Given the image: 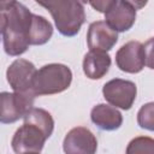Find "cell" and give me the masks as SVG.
<instances>
[{
  "mask_svg": "<svg viewBox=\"0 0 154 154\" xmlns=\"http://www.w3.org/2000/svg\"><path fill=\"white\" fill-rule=\"evenodd\" d=\"M24 123L12 137L11 147L14 153H41L46 140L54 130V119L43 108L32 107L23 118Z\"/></svg>",
  "mask_w": 154,
  "mask_h": 154,
  "instance_id": "cell-1",
  "label": "cell"
},
{
  "mask_svg": "<svg viewBox=\"0 0 154 154\" xmlns=\"http://www.w3.org/2000/svg\"><path fill=\"white\" fill-rule=\"evenodd\" d=\"M32 14L34 13L20 2L0 10L2 46L7 55L19 57L28 51L30 46L29 32Z\"/></svg>",
  "mask_w": 154,
  "mask_h": 154,
  "instance_id": "cell-2",
  "label": "cell"
},
{
  "mask_svg": "<svg viewBox=\"0 0 154 154\" xmlns=\"http://www.w3.org/2000/svg\"><path fill=\"white\" fill-rule=\"evenodd\" d=\"M43 7L51 13L58 31L64 36H76L85 22L83 4L78 0H47Z\"/></svg>",
  "mask_w": 154,
  "mask_h": 154,
  "instance_id": "cell-3",
  "label": "cell"
},
{
  "mask_svg": "<svg viewBox=\"0 0 154 154\" xmlns=\"http://www.w3.org/2000/svg\"><path fill=\"white\" fill-rule=\"evenodd\" d=\"M72 82V71L65 64L52 63L36 71L32 90L36 96L59 94L66 90Z\"/></svg>",
  "mask_w": 154,
  "mask_h": 154,
  "instance_id": "cell-4",
  "label": "cell"
},
{
  "mask_svg": "<svg viewBox=\"0 0 154 154\" xmlns=\"http://www.w3.org/2000/svg\"><path fill=\"white\" fill-rule=\"evenodd\" d=\"M0 122L2 124H12L24 118L25 114L32 108L35 96L17 91H2L0 94Z\"/></svg>",
  "mask_w": 154,
  "mask_h": 154,
  "instance_id": "cell-5",
  "label": "cell"
},
{
  "mask_svg": "<svg viewBox=\"0 0 154 154\" xmlns=\"http://www.w3.org/2000/svg\"><path fill=\"white\" fill-rule=\"evenodd\" d=\"M102 95L109 105L128 111L136 100L137 87L131 81L113 78L102 87Z\"/></svg>",
  "mask_w": 154,
  "mask_h": 154,
  "instance_id": "cell-6",
  "label": "cell"
},
{
  "mask_svg": "<svg viewBox=\"0 0 154 154\" xmlns=\"http://www.w3.org/2000/svg\"><path fill=\"white\" fill-rule=\"evenodd\" d=\"M35 65L26 59H16L6 71V79L13 91L29 94L36 97L32 90V83L36 75Z\"/></svg>",
  "mask_w": 154,
  "mask_h": 154,
  "instance_id": "cell-7",
  "label": "cell"
},
{
  "mask_svg": "<svg viewBox=\"0 0 154 154\" xmlns=\"http://www.w3.org/2000/svg\"><path fill=\"white\" fill-rule=\"evenodd\" d=\"M118 69L126 73H138L146 66L144 48L140 41H129L116 53Z\"/></svg>",
  "mask_w": 154,
  "mask_h": 154,
  "instance_id": "cell-8",
  "label": "cell"
},
{
  "mask_svg": "<svg viewBox=\"0 0 154 154\" xmlns=\"http://www.w3.org/2000/svg\"><path fill=\"white\" fill-rule=\"evenodd\" d=\"M63 149L67 154H94L97 149V140L88 128L76 126L66 134Z\"/></svg>",
  "mask_w": 154,
  "mask_h": 154,
  "instance_id": "cell-9",
  "label": "cell"
},
{
  "mask_svg": "<svg viewBox=\"0 0 154 154\" xmlns=\"http://www.w3.org/2000/svg\"><path fill=\"white\" fill-rule=\"evenodd\" d=\"M118 41V31L112 29L105 20L93 22L87 32V45L89 51H111Z\"/></svg>",
  "mask_w": 154,
  "mask_h": 154,
  "instance_id": "cell-10",
  "label": "cell"
},
{
  "mask_svg": "<svg viewBox=\"0 0 154 154\" xmlns=\"http://www.w3.org/2000/svg\"><path fill=\"white\" fill-rule=\"evenodd\" d=\"M136 20V8L124 0H116L105 13V22L116 31L124 32L132 28Z\"/></svg>",
  "mask_w": 154,
  "mask_h": 154,
  "instance_id": "cell-11",
  "label": "cell"
},
{
  "mask_svg": "<svg viewBox=\"0 0 154 154\" xmlns=\"http://www.w3.org/2000/svg\"><path fill=\"white\" fill-rule=\"evenodd\" d=\"M91 122L101 130H118L123 124V116L117 107L107 103H99L90 111Z\"/></svg>",
  "mask_w": 154,
  "mask_h": 154,
  "instance_id": "cell-12",
  "label": "cell"
},
{
  "mask_svg": "<svg viewBox=\"0 0 154 154\" xmlns=\"http://www.w3.org/2000/svg\"><path fill=\"white\" fill-rule=\"evenodd\" d=\"M83 72L89 79L102 78L111 67V57L107 52L89 51L83 58Z\"/></svg>",
  "mask_w": 154,
  "mask_h": 154,
  "instance_id": "cell-13",
  "label": "cell"
},
{
  "mask_svg": "<svg viewBox=\"0 0 154 154\" xmlns=\"http://www.w3.org/2000/svg\"><path fill=\"white\" fill-rule=\"evenodd\" d=\"M53 35V25L43 16L32 14L29 41L30 46H41L47 43Z\"/></svg>",
  "mask_w": 154,
  "mask_h": 154,
  "instance_id": "cell-14",
  "label": "cell"
},
{
  "mask_svg": "<svg viewBox=\"0 0 154 154\" xmlns=\"http://www.w3.org/2000/svg\"><path fill=\"white\" fill-rule=\"evenodd\" d=\"M125 152L128 154H154V138L148 136H137L129 142Z\"/></svg>",
  "mask_w": 154,
  "mask_h": 154,
  "instance_id": "cell-15",
  "label": "cell"
},
{
  "mask_svg": "<svg viewBox=\"0 0 154 154\" xmlns=\"http://www.w3.org/2000/svg\"><path fill=\"white\" fill-rule=\"evenodd\" d=\"M137 124L144 130L154 131V102H147L138 109Z\"/></svg>",
  "mask_w": 154,
  "mask_h": 154,
  "instance_id": "cell-16",
  "label": "cell"
},
{
  "mask_svg": "<svg viewBox=\"0 0 154 154\" xmlns=\"http://www.w3.org/2000/svg\"><path fill=\"white\" fill-rule=\"evenodd\" d=\"M144 58H146V66L150 70H154V37L149 38L144 45Z\"/></svg>",
  "mask_w": 154,
  "mask_h": 154,
  "instance_id": "cell-17",
  "label": "cell"
},
{
  "mask_svg": "<svg viewBox=\"0 0 154 154\" xmlns=\"http://www.w3.org/2000/svg\"><path fill=\"white\" fill-rule=\"evenodd\" d=\"M114 2H116V0H89L90 6L95 11H97L100 13H103V14L113 6Z\"/></svg>",
  "mask_w": 154,
  "mask_h": 154,
  "instance_id": "cell-18",
  "label": "cell"
},
{
  "mask_svg": "<svg viewBox=\"0 0 154 154\" xmlns=\"http://www.w3.org/2000/svg\"><path fill=\"white\" fill-rule=\"evenodd\" d=\"M124 1L129 2V4H130L131 6H134L136 10L143 8V7L147 5V2H148V0H124Z\"/></svg>",
  "mask_w": 154,
  "mask_h": 154,
  "instance_id": "cell-19",
  "label": "cell"
},
{
  "mask_svg": "<svg viewBox=\"0 0 154 154\" xmlns=\"http://www.w3.org/2000/svg\"><path fill=\"white\" fill-rule=\"evenodd\" d=\"M16 2L17 0H0V10H5Z\"/></svg>",
  "mask_w": 154,
  "mask_h": 154,
  "instance_id": "cell-20",
  "label": "cell"
},
{
  "mask_svg": "<svg viewBox=\"0 0 154 154\" xmlns=\"http://www.w3.org/2000/svg\"><path fill=\"white\" fill-rule=\"evenodd\" d=\"M35 1H36V2L38 4V5H41V6L43 7V5L46 4V1H47V0H35Z\"/></svg>",
  "mask_w": 154,
  "mask_h": 154,
  "instance_id": "cell-21",
  "label": "cell"
},
{
  "mask_svg": "<svg viewBox=\"0 0 154 154\" xmlns=\"http://www.w3.org/2000/svg\"><path fill=\"white\" fill-rule=\"evenodd\" d=\"M81 4H87V2H89V0H78Z\"/></svg>",
  "mask_w": 154,
  "mask_h": 154,
  "instance_id": "cell-22",
  "label": "cell"
}]
</instances>
